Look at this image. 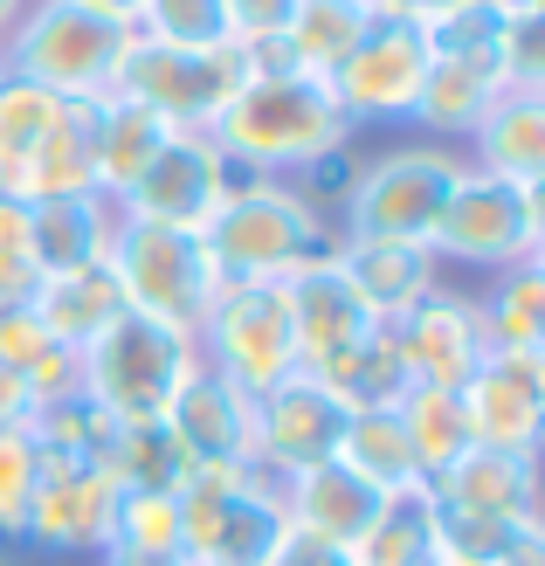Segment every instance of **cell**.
<instances>
[{
	"label": "cell",
	"mask_w": 545,
	"mask_h": 566,
	"mask_svg": "<svg viewBox=\"0 0 545 566\" xmlns=\"http://www.w3.org/2000/svg\"><path fill=\"white\" fill-rule=\"evenodd\" d=\"M214 146L228 153V166L249 180H318L332 159L353 153V125L338 111L325 76H304L291 63H263L228 111L208 125Z\"/></svg>",
	"instance_id": "cell-1"
},
{
	"label": "cell",
	"mask_w": 545,
	"mask_h": 566,
	"mask_svg": "<svg viewBox=\"0 0 545 566\" xmlns=\"http://www.w3.org/2000/svg\"><path fill=\"white\" fill-rule=\"evenodd\" d=\"M200 249L221 283H283L297 263L332 249V221L318 193L297 180H235L214 221L200 229Z\"/></svg>",
	"instance_id": "cell-2"
},
{
	"label": "cell",
	"mask_w": 545,
	"mask_h": 566,
	"mask_svg": "<svg viewBox=\"0 0 545 566\" xmlns=\"http://www.w3.org/2000/svg\"><path fill=\"white\" fill-rule=\"evenodd\" d=\"M463 174H470V159L455 146H436V138L373 153L338 187L332 235H346V242H428Z\"/></svg>",
	"instance_id": "cell-3"
},
{
	"label": "cell",
	"mask_w": 545,
	"mask_h": 566,
	"mask_svg": "<svg viewBox=\"0 0 545 566\" xmlns=\"http://www.w3.org/2000/svg\"><path fill=\"white\" fill-rule=\"evenodd\" d=\"M76 366H83V401H97L111 421H159L200 366V338L146 318V311H118L76 353Z\"/></svg>",
	"instance_id": "cell-4"
},
{
	"label": "cell",
	"mask_w": 545,
	"mask_h": 566,
	"mask_svg": "<svg viewBox=\"0 0 545 566\" xmlns=\"http://www.w3.org/2000/svg\"><path fill=\"white\" fill-rule=\"evenodd\" d=\"M180 559L187 566H270L283 546V497L263 470H228V463H200L180 476Z\"/></svg>",
	"instance_id": "cell-5"
},
{
	"label": "cell",
	"mask_w": 545,
	"mask_h": 566,
	"mask_svg": "<svg viewBox=\"0 0 545 566\" xmlns=\"http://www.w3.org/2000/svg\"><path fill=\"white\" fill-rule=\"evenodd\" d=\"M125 42L132 28L104 21L83 0H28L14 28L0 35V63H8V76H28L55 97H104Z\"/></svg>",
	"instance_id": "cell-6"
},
{
	"label": "cell",
	"mask_w": 545,
	"mask_h": 566,
	"mask_svg": "<svg viewBox=\"0 0 545 566\" xmlns=\"http://www.w3.org/2000/svg\"><path fill=\"white\" fill-rule=\"evenodd\" d=\"M263 63H276V55H255L242 42H221V49H166V42H146L132 28V42L118 55V76H111V97H132V104L159 111L174 132H208L221 111H228V97H235Z\"/></svg>",
	"instance_id": "cell-7"
},
{
	"label": "cell",
	"mask_w": 545,
	"mask_h": 566,
	"mask_svg": "<svg viewBox=\"0 0 545 566\" xmlns=\"http://www.w3.org/2000/svg\"><path fill=\"white\" fill-rule=\"evenodd\" d=\"M428 256L476 270V276L545 256V187H511L470 166L449 193L436 235H428Z\"/></svg>",
	"instance_id": "cell-8"
},
{
	"label": "cell",
	"mask_w": 545,
	"mask_h": 566,
	"mask_svg": "<svg viewBox=\"0 0 545 566\" xmlns=\"http://www.w3.org/2000/svg\"><path fill=\"white\" fill-rule=\"evenodd\" d=\"M104 270L118 283L125 311H146V318L180 325V332H200V318L214 304V283H221L200 235L153 229V221H132V214H118V229H111Z\"/></svg>",
	"instance_id": "cell-9"
},
{
	"label": "cell",
	"mask_w": 545,
	"mask_h": 566,
	"mask_svg": "<svg viewBox=\"0 0 545 566\" xmlns=\"http://www.w3.org/2000/svg\"><path fill=\"white\" fill-rule=\"evenodd\" d=\"M193 338H200V359L249 394H270L283 374H297L283 283H214V304Z\"/></svg>",
	"instance_id": "cell-10"
},
{
	"label": "cell",
	"mask_w": 545,
	"mask_h": 566,
	"mask_svg": "<svg viewBox=\"0 0 545 566\" xmlns=\"http://www.w3.org/2000/svg\"><path fill=\"white\" fill-rule=\"evenodd\" d=\"M42 457L35 504H28V539L35 553L55 559H97L111 546V518H118V476L104 470V457Z\"/></svg>",
	"instance_id": "cell-11"
},
{
	"label": "cell",
	"mask_w": 545,
	"mask_h": 566,
	"mask_svg": "<svg viewBox=\"0 0 545 566\" xmlns=\"http://www.w3.org/2000/svg\"><path fill=\"white\" fill-rule=\"evenodd\" d=\"M242 174L228 166V153L214 146V132H174L159 146V159L125 187L118 214L132 221H153V229H180V235H200L214 221V208L228 201V187Z\"/></svg>",
	"instance_id": "cell-12"
},
{
	"label": "cell",
	"mask_w": 545,
	"mask_h": 566,
	"mask_svg": "<svg viewBox=\"0 0 545 566\" xmlns=\"http://www.w3.org/2000/svg\"><path fill=\"white\" fill-rule=\"evenodd\" d=\"M325 83H332V97H338V111H346L353 132L359 125H408L421 83H428V42H421V28L380 14L359 35V49Z\"/></svg>",
	"instance_id": "cell-13"
},
{
	"label": "cell",
	"mask_w": 545,
	"mask_h": 566,
	"mask_svg": "<svg viewBox=\"0 0 545 566\" xmlns=\"http://www.w3.org/2000/svg\"><path fill=\"white\" fill-rule=\"evenodd\" d=\"M353 408L318 380V374H283L270 394H255V470L283 484L297 470H318L338 457V436H346Z\"/></svg>",
	"instance_id": "cell-14"
},
{
	"label": "cell",
	"mask_w": 545,
	"mask_h": 566,
	"mask_svg": "<svg viewBox=\"0 0 545 566\" xmlns=\"http://www.w3.org/2000/svg\"><path fill=\"white\" fill-rule=\"evenodd\" d=\"M400 359H408V380L415 387H463L483 359H491V332H483V311L476 291H455V283H436L415 311H400L387 325Z\"/></svg>",
	"instance_id": "cell-15"
},
{
	"label": "cell",
	"mask_w": 545,
	"mask_h": 566,
	"mask_svg": "<svg viewBox=\"0 0 545 566\" xmlns=\"http://www.w3.org/2000/svg\"><path fill=\"white\" fill-rule=\"evenodd\" d=\"M283 304H291V338H297L304 374H325V366H338L359 338L380 332V318L366 311V297L353 291V276L338 270L332 249H318L311 263H297L283 276Z\"/></svg>",
	"instance_id": "cell-16"
},
{
	"label": "cell",
	"mask_w": 545,
	"mask_h": 566,
	"mask_svg": "<svg viewBox=\"0 0 545 566\" xmlns=\"http://www.w3.org/2000/svg\"><path fill=\"white\" fill-rule=\"evenodd\" d=\"M463 421L483 449H511V457H538L545 436V353H491L476 374L455 387Z\"/></svg>",
	"instance_id": "cell-17"
},
{
	"label": "cell",
	"mask_w": 545,
	"mask_h": 566,
	"mask_svg": "<svg viewBox=\"0 0 545 566\" xmlns=\"http://www.w3.org/2000/svg\"><path fill=\"white\" fill-rule=\"evenodd\" d=\"M174 429L180 457L200 463H228V470H255V394L235 387L228 374H214L208 359L187 374V387L174 394V408L159 415Z\"/></svg>",
	"instance_id": "cell-18"
},
{
	"label": "cell",
	"mask_w": 545,
	"mask_h": 566,
	"mask_svg": "<svg viewBox=\"0 0 545 566\" xmlns=\"http://www.w3.org/2000/svg\"><path fill=\"white\" fill-rule=\"evenodd\" d=\"M442 512L483 518V525H538V457H511V449L470 442L442 476H428Z\"/></svg>",
	"instance_id": "cell-19"
},
{
	"label": "cell",
	"mask_w": 545,
	"mask_h": 566,
	"mask_svg": "<svg viewBox=\"0 0 545 566\" xmlns=\"http://www.w3.org/2000/svg\"><path fill=\"white\" fill-rule=\"evenodd\" d=\"M463 159L491 180L545 187V83H504L483 125L463 138Z\"/></svg>",
	"instance_id": "cell-20"
},
{
	"label": "cell",
	"mask_w": 545,
	"mask_h": 566,
	"mask_svg": "<svg viewBox=\"0 0 545 566\" xmlns=\"http://www.w3.org/2000/svg\"><path fill=\"white\" fill-rule=\"evenodd\" d=\"M276 497H283V518H291V532H304V539H318V546H338V553H346L359 532L373 525V512H380V491L359 484V476L338 463V457L318 463V470L283 476Z\"/></svg>",
	"instance_id": "cell-21"
},
{
	"label": "cell",
	"mask_w": 545,
	"mask_h": 566,
	"mask_svg": "<svg viewBox=\"0 0 545 566\" xmlns=\"http://www.w3.org/2000/svg\"><path fill=\"white\" fill-rule=\"evenodd\" d=\"M332 256L353 276V291L366 297V311L380 325H394L400 311H415L442 283V263L428 256V242H346V235H332Z\"/></svg>",
	"instance_id": "cell-22"
},
{
	"label": "cell",
	"mask_w": 545,
	"mask_h": 566,
	"mask_svg": "<svg viewBox=\"0 0 545 566\" xmlns=\"http://www.w3.org/2000/svg\"><path fill=\"white\" fill-rule=\"evenodd\" d=\"M35 214V270L42 283L49 276H76V270H97L104 249H111V229H118V201L104 193H49V201H28Z\"/></svg>",
	"instance_id": "cell-23"
},
{
	"label": "cell",
	"mask_w": 545,
	"mask_h": 566,
	"mask_svg": "<svg viewBox=\"0 0 545 566\" xmlns=\"http://www.w3.org/2000/svg\"><path fill=\"white\" fill-rule=\"evenodd\" d=\"M497 91H504V63L428 55V83H421L408 125H421V138H436V146H455V153H463V138L483 125V111L497 104Z\"/></svg>",
	"instance_id": "cell-24"
},
{
	"label": "cell",
	"mask_w": 545,
	"mask_h": 566,
	"mask_svg": "<svg viewBox=\"0 0 545 566\" xmlns=\"http://www.w3.org/2000/svg\"><path fill=\"white\" fill-rule=\"evenodd\" d=\"M442 512H436V491L408 484V491H387L373 525L346 546V566H442Z\"/></svg>",
	"instance_id": "cell-25"
},
{
	"label": "cell",
	"mask_w": 545,
	"mask_h": 566,
	"mask_svg": "<svg viewBox=\"0 0 545 566\" xmlns=\"http://www.w3.org/2000/svg\"><path fill=\"white\" fill-rule=\"evenodd\" d=\"M380 21L373 0H297L291 21H283V42H276V63H291L304 76H332L346 55L359 49V35Z\"/></svg>",
	"instance_id": "cell-26"
},
{
	"label": "cell",
	"mask_w": 545,
	"mask_h": 566,
	"mask_svg": "<svg viewBox=\"0 0 545 566\" xmlns=\"http://www.w3.org/2000/svg\"><path fill=\"white\" fill-rule=\"evenodd\" d=\"M174 138V125L159 111L132 104V97H97V193L104 201H125V187L159 159V146Z\"/></svg>",
	"instance_id": "cell-27"
},
{
	"label": "cell",
	"mask_w": 545,
	"mask_h": 566,
	"mask_svg": "<svg viewBox=\"0 0 545 566\" xmlns=\"http://www.w3.org/2000/svg\"><path fill=\"white\" fill-rule=\"evenodd\" d=\"M491 353H545V256L491 270V283L476 291Z\"/></svg>",
	"instance_id": "cell-28"
},
{
	"label": "cell",
	"mask_w": 545,
	"mask_h": 566,
	"mask_svg": "<svg viewBox=\"0 0 545 566\" xmlns=\"http://www.w3.org/2000/svg\"><path fill=\"white\" fill-rule=\"evenodd\" d=\"M55 118H63L55 91H42L28 76H0V193L28 201V174H35V153L49 146Z\"/></svg>",
	"instance_id": "cell-29"
},
{
	"label": "cell",
	"mask_w": 545,
	"mask_h": 566,
	"mask_svg": "<svg viewBox=\"0 0 545 566\" xmlns=\"http://www.w3.org/2000/svg\"><path fill=\"white\" fill-rule=\"evenodd\" d=\"M28 311L42 318V332L55 338V346L83 353V346H91V338L125 311V297H118V283H111V270L97 263V270H76V276H49Z\"/></svg>",
	"instance_id": "cell-30"
},
{
	"label": "cell",
	"mask_w": 545,
	"mask_h": 566,
	"mask_svg": "<svg viewBox=\"0 0 545 566\" xmlns=\"http://www.w3.org/2000/svg\"><path fill=\"white\" fill-rule=\"evenodd\" d=\"M91 187H97V97H63V118L35 153V174H28V201L91 193Z\"/></svg>",
	"instance_id": "cell-31"
},
{
	"label": "cell",
	"mask_w": 545,
	"mask_h": 566,
	"mask_svg": "<svg viewBox=\"0 0 545 566\" xmlns=\"http://www.w3.org/2000/svg\"><path fill=\"white\" fill-rule=\"evenodd\" d=\"M338 463H346L359 484L373 491H408L421 484V463H415V449H408V429H400V415L394 408H366L346 421V436H338Z\"/></svg>",
	"instance_id": "cell-32"
},
{
	"label": "cell",
	"mask_w": 545,
	"mask_h": 566,
	"mask_svg": "<svg viewBox=\"0 0 545 566\" xmlns=\"http://www.w3.org/2000/svg\"><path fill=\"white\" fill-rule=\"evenodd\" d=\"M104 470L118 476V491H180V476L193 470L180 457V442L166 421H111Z\"/></svg>",
	"instance_id": "cell-33"
},
{
	"label": "cell",
	"mask_w": 545,
	"mask_h": 566,
	"mask_svg": "<svg viewBox=\"0 0 545 566\" xmlns=\"http://www.w3.org/2000/svg\"><path fill=\"white\" fill-rule=\"evenodd\" d=\"M318 380H325L353 415H366V408H400V394L415 387V380H408V359H400V346H394L387 325L373 332V338H359V346L338 359V366H325Z\"/></svg>",
	"instance_id": "cell-34"
},
{
	"label": "cell",
	"mask_w": 545,
	"mask_h": 566,
	"mask_svg": "<svg viewBox=\"0 0 545 566\" xmlns=\"http://www.w3.org/2000/svg\"><path fill=\"white\" fill-rule=\"evenodd\" d=\"M394 415H400V429H408V449H415V463H421V484H428V476H442L476 442L470 421H463V401H455L449 387H408Z\"/></svg>",
	"instance_id": "cell-35"
},
{
	"label": "cell",
	"mask_w": 545,
	"mask_h": 566,
	"mask_svg": "<svg viewBox=\"0 0 545 566\" xmlns=\"http://www.w3.org/2000/svg\"><path fill=\"white\" fill-rule=\"evenodd\" d=\"M138 35L166 42V49H221L228 35V0H146L138 8Z\"/></svg>",
	"instance_id": "cell-36"
},
{
	"label": "cell",
	"mask_w": 545,
	"mask_h": 566,
	"mask_svg": "<svg viewBox=\"0 0 545 566\" xmlns=\"http://www.w3.org/2000/svg\"><path fill=\"white\" fill-rule=\"evenodd\" d=\"M35 436L28 429H0V553H14L28 539V504H35Z\"/></svg>",
	"instance_id": "cell-37"
},
{
	"label": "cell",
	"mask_w": 545,
	"mask_h": 566,
	"mask_svg": "<svg viewBox=\"0 0 545 566\" xmlns=\"http://www.w3.org/2000/svg\"><path fill=\"white\" fill-rule=\"evenodd\" d=\"M428 55H463V63H497L504 42V8H483V0H455L449 14H436L421 28Z\"/></svg>",
	"instance_id": "cell-38"
},
{
	"label": "cell",
	"mask_w": 545,
	"mask_h": 566,
	"mask_svg": "<svg viewBox=\"0 0 545 566\" xmlns=\"http://www.w3.org/2000/svg\"><path fill=\"white\" fill-rule=\"evenodd\" d=\"M111 539L118 546H153V553H180V504H174V491H118Z\"/></svg>",
	"instance_id": "cell-39"
},
{
	"label": "cell",
	"mask_w": 545,
	"mask_h": 566,
	"mask_svg": "<svg viewBox=\"0 0 545 566\" xmlns=\"http://www.w3.org/2000/svg\"><path fill=\"white\" fill-rule=\"evenodd\" d=\"M504 83H545V0L504 8V42H497Z\"/></svg>",
	"instance_id": "cell-40"
},
{
	"label": "cell",
	"mask_w": 545,
	"mask_h": 566,
	"mask_svg": "<svg viewBox=\"0 0 545 566\" xmlns=\"http://www.w3.org/2000/svg\"><path fill=\"white\" fill-rule=\"evenodd\" d=\"M297 0H228V35L255 55H276L283 42V21H291Z\"/></svg>",
	"instance_id": "cell-41"
},
{
	"label": "cell",
	"mask_w": 545,
	"mask_h": 566,
	"mask_svg": "<svg viewBox=\"0 0 545 566\" xmlns=\"http://www.w3.org/2000/svg\"><path fill=\"white\" fill-rule=\"evenodd\" d=\"M0 263L35 270V214H28V201H14V193H0Z\"/></svg>",
	"instance_id": "cell-42"
},
{
	"label": "cell",
	"mask_w": 545,
	"mask_h": 566,
	"mask_svg": "<svg viewBox=\"0 0 545 566\" xmlns=\"http://www.w3.org/2000/svg\"><path fill=\"white\" fill-rule=\"evenodd\" d=\"M270 566H346V553H338V546H318V539H304V532H283V546L270 553Z\"/></svg>",
	"instance_id": "cell-43"
},
{
	"label": "cell",
	"mask_w": 545,
	"mask_h": 566,
	"mask_svg": "<svg viewBox=\"0 0 545 566\" xmlns=\"http://www.w3.org/2000/svg\"><path fill=\"white\" fill-rule=\"evenodd\" d=\"M28 421H35V394L14 366H0V429H28Z\"/></svg>",
	"instance_id": "cell-44"
},
{
	"label": "cell",
	"mask_w": 545,
	"mask_h": 566,
	"mask_svg": "<svg viewBox=\"0 0 545 566\" xmlns=\"http://www.w3.org/2000/svg\"><path fill=\"white\" fill-rule=\"evenodd\" d=\"M97 566H187V559L180 553H153V546H118V539H111L97 553Z\"/></svg>",
	"instance_id": "cell-45"
},
{
	"label": "cell",
	"mask_w": 545,
	"mask_h": 566,
	"mask_svg": "<svg viewBox=\"0 0 545 566\" xmlns=\"http://www.w3.org/2000/svg\"><path fill=\"white\" fill-rule=\"evenodd\" d=\"M455 0H380V14H394V21H408V28H428L436 14H449Z\"/></svg>",
	"instance_id": "cell-46"
},
{
	"label": "cell",
	"mask_w": 545,
	"mask_h": 566,
	"mask_svg": "<svg viewBox=\"0 0 545 566\" xmlns=\"http://www.w3.org/2000/svg\"><path fill=\"white\" fill-rule=\"evenodd\" d=\"M83 8H97L104 21H125V28H132V21H138V8H146V0H83Z\"/></svg>",
	"instance_id": "cell-47"
},
{
	"label": "cell",
	"mask_w": 545,
	"mask_h": 566,
	"mask_svg": "<svg viewBox=\"0 0 545 566\" xmlns=\"http://www.w3.org/2000/svg\"><path fill=\"white\" fill-rule=\"evenodd\" d=\"M28 8V0H0V35H8V28H14V14Z\"/></svg>",
	"instance_id": "cell-48"
},
{
	"label": "cell",
	"mask_w": 545,
	"mask_h": 566,
	"mask_svg": "<svg viewBox=\"0 0 545 566\" xmlns=\"http://www.w3.org/2000/svg\"><path fill=\"white\" fill-rule=\"evenodd\" d=\"M483 8H532V0H483Z\"/></svg>",
	"instance_id": "cell-49"
},
{
	"label": "cell",
	"mask_w": 545,
	"mask_h": 566,
	"mask_svg": "<svg viewBox=\"0 0 545 566\" xmlns=\"http://www.w3.org/2000/svg\"><path fill=\"white\" fill-rule=\"evenodd\" d=\"M0 566H21V559H14V553H0Z\"/></svg>",
	"instance_id": "cell-50"
},
{
	"label": "cell",
	"mask_w": 545,
	"mask_h": 566,
	"mask_svg": "<svg viewBox=\"0 0 545 566\" xmlns=\"http://www.w3.org/2000/svg\"><path fill=\"white\" fill-rule=\"evenodd\" d=\"M0 76H8V63H0Z\"/></svg>",
	"instance_id": "cell-51"
},
{
	"label": "cell",
	"mask_w": 545,
	"mask_h": 566,
	"mask_svg": "<svg viewBox=\"0 0 545 566\" xmlns=\"http://www.w3.org/2000/svg\"><path fill=\"white\" fill-rule=\"evenodd\" d=\"M373 8H380V0H373Z\"/></svg>",
	"instance_id": "cell-52"
}]
</instances>
